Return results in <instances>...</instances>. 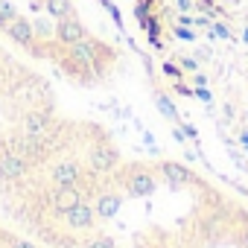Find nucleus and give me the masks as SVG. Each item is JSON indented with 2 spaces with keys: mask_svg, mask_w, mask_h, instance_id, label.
<instances>
[{
  "mask_svg": "<svg viewBox=\"0 0 248 248\" xmlns=\"http://www.w3.org/2000/svg\"><path fill=\"white\" fill-rule=\"evenodd\" d=\"M117 181L126 187V193H129L132 199H146V196H152L155 187H158L155 172H152L149 167H143V164H135V167H129V170H123V175H120Z\"/></svg>",
  "mask_w": 248,
  "mask_h": 248,
  "instance_id": "nucleus-1",
  "label": "nucleus"
},
{
  "mask_svg": "<svg viewBox=\"0 0 248 248\" xmlns=\"http://www.w3.org/2000/svg\"><path fill=\"white\" fill-rule=\"evenodd\" d=\"M56 219H59V228H64V231H93L96 228V210L88 204V202H79V204H73V207H67V210H62V213H56Z\"/></svg>",
  "mask_w": 248,
  "mask_h": 248,
  "instance_id": "nucleus-2",
  "label": "nucleus"
},
{
  "mask_svg": "<svg viewBox=\"0 0 248 248\" xmlns=\"http://www.w3.org/2000/svg\"><path fill=\"white\" fill-rule=\"evenodd\" d=\"M27 172H30V161L18 155L9 143H3V149H0V184H15L27 178Z\"/></svg>",
  "mask_w": 248,
  "mask_h": 248,
  "instance_id": "nucleus-3",
  "label": "nucleus"
},
{
  "mask_svg": "<svg viewBox=\"0 0 248 248\" xmlns=\"http://www.w3.org/2000/svg\"><path fill=\"white\" fill-rule=\"evenodd\" d=\"M9 146H12L18 155H24V158L30 161V167H32V164H44L47 155H50L47 138H32V135H24V132H21L18 138H12Z\"/></svg>",
  "mask_w": 248,
  "mask_h": 248,
  "instance_id": "nucleus-4",
  "label": "nucleus"
},
{
  "mask_svg": "<svg viewBox=\"0 0 248 248\" xmlns=\"http://www.w3.org/2000/svg\"><path fill=\"white\" fill-rule=\"evenodd\" d=\"M88 167L96 175H108L120 167V152L114 146H108V140H99L88 149Z\"/></svg>",
  "mask_w": 248,
  "mask_h": 248,
  "instance_id": "nucleus-5",
  "label": "nucleus"
},
{
  "mask_svg": "<svg viewBox=\"0 0 248 248\" xmlns=\"http://www.w3.org/2000/svg\"><path fill=\"white\" fill-rule=\"evenodd\" d=\"M3 32H6V38H12L18 47H24L30 56H32V50H35V27H32V21L21 12L18 18H12L6 27H3Z\"/></svg>",
  "mask_w": 248,
  "mask_h": 248,
  "instance_id": "nucleus-6",
  "label": "nucleus"
},
{
  "mask_svg": "<svg viewBox=\"0 0 248 248\" xmlns=\"http://www.w3.org/2000/svg\"><path fill=\"white\" fill-rule=\"evenodd\" d=\"M79 202H85V196H82V187L79 184H67V187H53L50 193H47V207H50V213L56 216V213H62V210H67V207H73V204H79Z\"/></svg>",
  "mask_w": 248,
  "mask_h": 248,
  "instance_id": "nucleus-7",
  "label": "nucleus"
},
{
  "mask_svg": "<svg viewBox=\"0 0 248 248\" xmlns=\"http://www.w3.org/2000/svg\"><path fill=\"white\" fill-rule=\"evenodd\" d=\"M50 181L53 187H67V184H82L85 181V172L79 167V161L73 158H62L50 167Z\"/></svg>",
  "mask_w": 248,
  "mask_h": 248,
  "instance_id": "nucleus-8",
  "label": "nucleus"
},
{
  "mask_svg": "<svg viewBox=\"0 0 248 248\" xmlns=\"http://www.w3.org/2000/svg\"><path fill=\"white\" fill-rule=\"evenodd\" d=\"M21 132L24 135H32V138H50L53 135V117L50 111H27L24 114V123H21Z\"/></svg>",
  "mask_w": 248,
  "mask_h": 248,
  "instance_id": "nucleus-9",
  "label": "nucleus"
},
{
  "mask_svg": "<svg viewBox=\"0 0 248 248\" xmlns=\"http://www.w3.org/2000/svg\"><path fill=\"white\" fill-rule=\"evenodd\" d=\"M120 207H123V196L120 193H96L93 210H96L99 219H114L120 213Z\"/></svg>",
  "mask_w": 248,
  "mask_h": 248,
  "instance_id": "nucleus-10",
  "label": "nucleus"
},
{
  "mask_svg": "<svg viewBox=\"0 0 248 248\" xmlns=\"http://www.w3.org/2000/svg\"><path fill=\"white\" fill-rule=\"evenodd\" d=\"M158 170L167 175V181L170 184H175V187H181V184H193L196 181V175L187 170V167H181V164H175V161H161L158 164Z\"/></svg>",
  "mask_w": 248,
  "mask_h": 248,
  "instance_id": "nucleus-11",
  "label": "nucleus"
},
{
  "mask_svg": "<svg viewBox=\"0 0 248 248\" xmlns=\"http://www.w3.org/2000/svg\"><path fill=\"white\" fill-rule=\"evenodd\" d=\"M155 102H158V108H161V114H164V117H170V120H178V111H175L172 99H170L164 91H155Z\"/></svg>",
  "mask_w": 248,
  "mask_h": 248,
  "instance_id": "nucleus-12",
  "label": "nucleus"
},
{
  "mask_svg": "<svg viewBox=\"0 0 248 248\" xmlns=\"http://www.w3.org/2000/svg\"><path fill=\"white\" fill-rule=\"evenodd\" d=\"M161 70H164V76H170L172 82H184V70L172 62V59H167V62H161Z\"/></svg>",
  "mask_w": 248,
  "mask_h": 248,
  "instance_id": "nucleus-13",
  "label": "nucleus"
},
{
  "mask_svg": "<svg viewBox=\"0 0 248 248\" xmlns=\"http://www.w3.org/2000/svg\"><path fill=\"white\" fill-rule=\"evenodd\" d=\"M79 248H114V242H111L108 236H91V239H85Z\"/></svg>",
  "mask_w": 248,
  "mask_h": 248,
  "instance_id": "nucleus-14",
  "label": "nucleus"
},
{
  "mask_svg": "<svg viewBox=\"0 0 248 248\" xmlns=\"http://www.w3.org/2000/svg\"><path fill=\"white\" fill-rule=\"evenodd\" d=\"M193 96H199V99H204V102H210L213 99V93H210V88L204 85V88H193Z\"/></svg>",
  "mask_w": 248,
  "mask_h": 248,
  "instance_id": "nucleus-15",
  "label": "nucleus"
},
{
  "mask_svg": "<svg viewBox=\"0 0 248 248\" xmlns=\"http://www.w3.org/2000/svg\"><path fill=\"white\" fill-rule=\"evenodd\" d=\"M178 126L184 129V135H187V138H193V140L199 138V132H196V126H190V123H178Z\"/></svg>",
  "mask_w": 248,
  "mask_h": 248,
  "instance_id": "nucleus-16",
  "label": "nucleus"
},
{
  "mask_svg": "<svg viewBox=\"0 0 248 248\" xmlns=\"http://www.w3.org/2000/svg\"><path fill=\"white\" fill-rule=\"evenodd\" d=\"M12 248H38L35 242H27V239H12Z\"/></svg>",
  "mask_w": 248,
  "mask_h": 248,
  "instance_id": "nucleus-17",
  "label": "nucleus"
},
{
  "mask_svg": "<svg viewBox=\"0 0 248 248\" xmlns=\"http://www.w3.org/2000/svg\"><path fill=\"white\" fill-rule=\"evenodd\" d=\"M239 143H242V146L248 149V132H239Z\"/></svg>",
  "mask_w": 248,
  "mask_h": 248,
  "instance_id": "nucleus-18",
  "label": "nucleus"
},
{
  "mask_svg": "<svg viewBox=\"0 0 248 248\" xmlns=\"http://www.w3.org/2000/svg\"><path fill=\"white\" fill-rule=\"evenodd\" d=\"M245 248H248V231H245Z\"/></svg>",
  "mask_w": 248,
  "mask_h": 248,
  "instance_id": "nucleus-19",
  "label": "nucleus"
}]
</instances>
